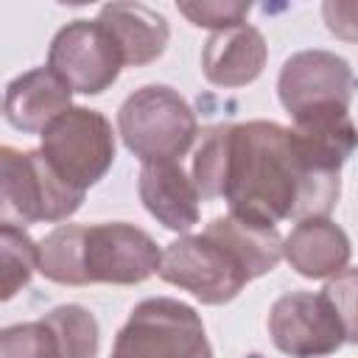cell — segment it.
I'll use <instances>...</instances> for the list:
<instances>
[{"instance_id": "6da1fadb", "label": "cell", "mask_w": 358, "mask_h": 358, "mask_svg": "<svg viewBox=\"0 0 358 358\" xmlns=\"http://www.w3.org/2000/svg\"><path fill=\"white\" fill-rule=\"evenodd\" d=\"M341 193L338 173L310 168L288 126L246 120L227 126V165L221 199L229 213L255 224L327 218Z\"/></svg>"}, {"instance_id": "7a4b0ae2", "label": "cell", "mask_w": 358, "mask_h": 358, "mask_svg": "<svg viewBox=\"0 0 358 358\" xmlns=\"http://www.w3.org/2000/svg\"><path fill=\"white\" fill-rule=\"evenodd\" d=\"M157 241L126 221L59 224L36 243V271L59 285H137L159 268Z\"/></svg>"}, {"instance_id": "3957f363", "label": "cell", "mask_w": 358, "mask_h": 358, "mask_svg": "<svg viewBox=\"0 0 358 358\" xmlns=\"http://www.w3.org/2000/svg\"><path fill=\"white\" fill-rule=\"evenodd\" d=\"M355 271L347 266L319 294H282L268 310L271 344L288 358H324L355 341Z\"/></svg>"}, {"instance_id": "277c9868", "label": "cell", "mask_w": 358, "mask_h": 358, "mask_svg": "<svg viewBox=\"0 0 358 358\" xmlns=\"http://www.w3.org/2000/svg\"><path fill=\"white\" fill-rule=\"evenodd\" d=\"M117 134L143 165L168 162L187 154L199 134V120L173 87L145 84L120 103Z\"/></svg>"}, {"instance_id": "5b68a950", "label": "cell", "mask_w": 358, "mask_h": 358, "mask_svg": "<svg viewBox=\"0 0 358 358\" xmlns=\"http://www.w3.org/2000/svg\"><path fill=\"white\" fill-rule=\"evenodd\" d=\"M84 196L53 173L39 148L0 145V227L25 229L36 221H67Z\"/></svg>"}, {"instance_id": "8992f818", "label": "cell", "mask_w": 358, "mask_h": 358, "mask_svg": "<svg viewBox=\"0 0 358 358\" xmlns=\"http://www.w3.org/2000/svg\"><path fill=\"white\" fill-rule=\"evenodd\" d=\"M39 137L45 162L73 190L87 193L109 173L115 162V131L98 109L70 106L50 120Z\"/></svg>"}, {"instance_id": "52a82bcc", "label": "cell", "mask_w": 358, "mask_h": 358, "mask_svg": "<svg viewBox=\"0 0 358 358\" xmlns=\"http://www.w3.org/2000/svg\"><path fill=\"white\" fill-rule=\"evenodd\" d=\"M109 358H213L201 316L171 296L134 305Z\"/></svg>"}, {"instance_id": "ba28073f", "label": "cell", "mask_w": 358, "mask_h": 358, "mask_svg": "<svg viewBox=\"0 0 358 358\" xmlns=\"http://www.w3.org/2000/svg\"><path fill=\"white\" fill-rule=\"evenodd\" d=\"M157 274L165 282L190 291L201 305H227L249 282L238 260L204 232L182 235L168 243Z\"/></svg>"}, {"instance_id": "9c48e42d", "label": "cell", "mask_w": 358, "mask_h": 358, "mask_svg": "<svg viewBox=\"0 0 358 358\" xmlns=\"http://www.w3.org/2000/svg\"><path fill=\"white\" fill-rule=\"evenodd\" d=\"M48 67L81 95H101L120 70L123 56L115 36L98 20H73L56 31L48 48Z\"/></svg>"}, {"instance_id": "30bf717a", "label": "cell", "mask_w": 358, "mask_h": 358, "mask_svg": "<svg viewBox=\"0 0 358 358\" xmlns=\"http://www.w3.org/2000/svg\"><path fill=\"white\" fill-rule=\"evenodd\" d=\"M355 76L347 59L330 50H299L285 59L277 76V95L294 117L319 106H347L352 101Z\"/></svg>"}, {"instance_id": "8fae6325", "label": "cell", "mask_w": 358, "mask_h": 358, "mask_svg": "<svg viewBox=\"0 0 358 358\" xmlns=\"http://www.w3.org/2000/svg\"><path fill=\"white\" fill-rule=\"evenodd\" d=\"M73 106V90L50 70V67H34L14 81H8L0 112L22 134H42L50 120H56L62 112Z\"/></svg>"}, {"instance_id": "7c38bea8", "label": "cell", "mask_w": 358, "mask_h": 358, "mask_svg": "<svg viewBox=\"0 0 358 358\" xmlns=\"http://www.w3.org/2000/svg\"><path fill=\"white\" fill-rule=\"evenodd\" d=\"M291 137L302 159L324 173H341L355 151V123L347 106H319L291 117Z\"/></svg>"}, {"instance_id": "4fadbf2b", "label": "cell", "mask_w": 358, "mask_h": 358, "mask_svg": "<svg viewBox=\"0 0 358 358\" xmlns=\"http://www.w3.org/2000/svg\"><path fill=\"white\" fill-rule=\"evenodd\" d=\"M137 193L143 207L171 232H187L199 224V193L179 165V159L168 162H145L137 176Z\"/></svg>"}, {"instance_id": "5bb4252c", "label": "cell", "mask_w": 358, "mask_h": 358, "mask_svg": "<svg viewBox=\"0 0 358 358\" xmlns=\"http://www.w3.org/2000/svg\"><path fill=\"white\" fill-rule=\"evenodd\" d=\"M268 59V45L255 25H235L215 31L201 50V73L215 87H246L252 84Z\"/></svg>"}, {"instance_id": "9a60e30c", "label": "cell", "mask_w": 358, "mask_h": 358, "mask_svg": "<svg viewBox=\"0 0 358 358\" xmlns=\"http://www.w3.org/2000/svg\"><path fill=\"white\" fill-rule=\"evenodd\" d=\"M282 257L291 268L308 280H327L350 266L352 246L347 232L330 218L296 221L288 238H282Z\"/></svg>"}, {"instance_id": "2e32d148", "label": "cell", "mask_w": 358, "mask_h": 358, "mask_svg": "<svg viewBox=\"0 0 358 358\" xmlns=\"http://www.w3.org/2000/svg\"><path fill=\"white\" fill-rule=\"evenodd\" d=\"M98 22L115 36L123 67H143L165 53L171 28L168 20L143 3H106L98 11Z\"/></svg>"}, {"instance_id": "e0dca14e", "label": "cell", "mask_w": 358, "mask_h": 358, "mask_svg": "<svg viewBox=\"0 0 358 358\" xmlns=\"http://www.w3.org/2000/svg\"><path fill=\"white\" fill-rule=\"evenodd\" d=\"M204 235L218 241L238 260V266L249 280L268 274L282 260V238L277 227H268V224H255L227 213L213 218L204 227Z\"/></svg>"}, {"instance_id": "ac0fdd59", "label": "cell", "mask_w": 358, "mask_h": 358, "mask_svg": "<svg viewBox=\"0 0 358 358\" xmlns=\"http://www.w3.org/2000/svg\"><path fill=\"white\" fill-rule=\"evenodd\" d=\"M36 271V241L17 227H0V302L14 299Z\"/></svg>"}, {"instance_id": "d6986e66", "label": "cell", "mask_w": 358, "mask_h": 358, "mask_svg": "<svg viewBox=\"0 0 358 358\" xmlns=\"http://www.w3.org/2000/svg\"><path fill=\"white\" fill-rule=\"evenodd\" d=\"M0 358H67L48 316L0 327Z\"/></svg>"}, {"instance_id": "ffe728a7", "label": "cell", "mask_w": 358, "mask_h": 358, "mask_svg": "<svg viewBox=\"0 0 358 358\" xmlns=\"http://www.w3.org/2000/svg\"><path fill=\"white\" fill-rule=\"evenodd\" d=\"M227 126L229 123L207 129L201 137V145L196 148L190 182H193L199 199H221L224 165H227Z\"/></svg>"}, {"instance_id": "44dd1931", "label": "cell", "mask_w": 358, "mask_h": 358, "mask_svg": "<svg viewBox=\"0 0 358 358\" xmlns=\"http://www.w3.org/2000/svg\"><path fill=\"white\" fill-rule=\"evenodd\" d=\"M176 8L199 28L227 31L246 22L252 3L249 0H182L176 3Z\"/></svg>"}]
</instances>
